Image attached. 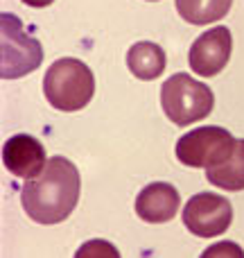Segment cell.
<instances>
[{
  "label": "cell",
  "instance_id": "1",
  "mask_svg": "<svg viewBox=\"0 0 244 258\" xmlns=\"http://www.w3.org/2000/svg\"><path fill=\"white\" fill-rule=\"evenodd\" d=\"M79 192L82 179L77 165L66 156H52L39 177L23 183L21 204L36 224H59L70 218Z\"/></svg>",
  "mask_w": 244,
  "mask_h": 258
},
{
  "label": "cell",
  "instance_id": "2",
  "mask_svg": "<svg viewBox=\"0 0 244 258\" xmlns=\"http://www.w3.org/2000/svg\"><path fill=\"white\" fill-rule=\"evenodd\" d=\"M43 93L50 107L57 111H82L95 93L93 71L82 59H57L43 77Z\"/></svg>",
  "mask_w": 244,
  "mask_h": 258
},
{
  "label": "cell",
  "instance_id": "3",
  "mask_svg": "<svg viewBox=\"0 0 244 258\" xmlns=\"http://www.w3.org/2000/svg\"><path fill=\"white\" fill-rule=\"evenodd\" d=\"M160 107L168 120H172L179 127H188L210 116L215 107V95L199 80L186 73H177L163 82Z\"/></svg>",
  "mask_w": 244,
  "mask_h": 258
},
{
  "label": "cell",
  "instance_id": "4",
  "mask_svg": "<svg viewBox=\"0 0 244 258\" xmlns=\"http://www.w3.org/2000/svg\"><path fill=\"white\" fill-rule=\"evenodd\" d=\"M0 77L18 80L30 75L43 61V48L39 39L25 30L21 18L5 12L0 14Z\"/></svg>",
  "mask_w": 244,
  "mask_h": 258
},
{
  "label": "cell",
  "instance_id": "5",
  "mask_svg": "<svg viewBox=\"0 0 244 258\" xmlns=\"http://www.w3.org/2000/svg\"><path fill=\"white\" fill-rule=\"evenodd\" d=\"M235 138L228 129L208 125L183 134L177 141V159L188 168H215L226 163L235 152Z\"/></svg>",
  "mask_w": 244,
  "mask_h": 258
},
{
  "label": "cell",
  "instance_id": "6",
  "mask_svg": "<svg viewBox=\"0 0 244 258\" xmlns=\"http://www.w3.org/2000/svg\"><path fill=\"white\" fill-rule=\"evenodd\" d=\"M181 220L192 236L217 238L228 231L233 222V206L217 192H197L183 206Z\"/></svg>",
  "mask_w": 244,
  "mask_h": 258
},
{
  "label": "cell",
  "instance_id": "7",
  "mask_svg": "<svg viewBox=\"0 0 244 258\" xmlns=\"http://www.w3.org/2000/svg\"><path fill=\"white\" fill-rule=\"evenodd\" d=\"M231 50H233L231 30L224 25H217L210 27L208 32H204L199 39H195V43L190 45L188 61H190V68L197 75L215 77L228 63Z\"/></svg>",
  "mask_w": 244,
  "mask_h": 258
},
{
  "label": "cell",
  "instance_id": "8",
  "mask_svg": "<svg viewBox=\"0 0 244 258\" xmlns=\"http://www.w3.org/2000/svg\"><path fill=\"white\" fill-rule=\"evenodd\" d=\"M3 163L14 177L36 179L48 165L45 147L30 134H16L5 141Z\"/></svg>",
  "mask_w": 244,
  "mask_h": 258
},
{
  "label": "cell",
  "instance_id": "9",
  "mask_svg": "<svg viewBox=\"0 0 244 258\" xmlns=\"http://www.w3.org/2000/svg\"><path fill=\"white\" fill-rule=\"evenodd\" d=\"M181 206V197L179 190L172 183L154 181L147 183L136 197V213L140 220L149 224H163L174 220Z\"/></svg>",
  "mask_w": 244,
  "mask_h": 258
},
{
  "label": "cell",
  "instance_id": "10",
  "mask_svg": "<svg viewBox=\"0 0 244 258\" xmlns=\"http://www.w3.org/2000/svg\"><path fill=\"white\" fill-rule=\"evenodd\" d=\"M165 63L168 59L163 48L151 41H138L127 50V68L138 80H156L158 75H163Z\"/></svg>",
  "mask_w": 244,
  "mask_h": 258
},
{
  "label": "cell",
  "instance_id": "11",
  "mask_svg": "<svg viewBox=\"0 0 244 258\" xmlns=\"http://www.w3.org/2000/svg\"><path fill=\"white\" fill-rule=\"evenodd\" d=\"M206 179L222 190H244V138H237L233 156L222 165L206 170Z\"/></svg>",
  "mask_w": 244,
  "mask_h": 258
},
{
  "label": "cell",
  "instance_id": "12",
  "mask_svg": "<svg viewBox=\"0 0 244 258\" xmlns=\"http://www.w3.org/2000/svg\"><path fill=\"white\" fill-rule=\"evenodd\" d=\"M233 0H177V12L190 25H208L222 21Z\"/></svg>",
  "mask_w": 244,
  "mask_h": 258
},
{
  "label": "cell",
  "instance_id": "13",
  "mask_svg": "<svg viewBox=\"0 0 244 258\" xmlns=\"http://www.w3.org/2000/svg\"><path fill=\"white\" fill-rule=\"evenodd\" d=\"M72 258H122V256H120V251H118V247L113 245V242L95 238V240L84 242V245L75 251Z\"/></svg>",
  "mask_w": 244,
  "mask_h": 258
},
{
  "label": "cell",
  "instance_id": "14",
  "mask_svg": "<svg viewBox=\"0 0 244 258\" xmlns=\"http://www.w3.org/2000/svg\"><path fill=\"white\" fill-rule=\"evenodd\" d=\"M199 258H244V249L233 240H222L206 247Z\"/></svg>",
  "mask_w": 244,
  "mask_h": 258
},
{
  "label": "cell",
  "instance_id": "15",
  "mask_svg": "<svg viewBox=\"0 0 244 258\" xmlns=\"http://www.w3.org/2000/svg\"><path fill=\"white\" fill-rule=\"evenodd\" d=\"M21 3H25L27 7H36V9H41V7H48V5H52L54 0H21Z\"/></svg>",
  "mask_w": 244,
  "mask_h": 258
},
{
  "label": "cell",
  "instance_id": "16",
  "mask_svg": "<svg viewBox=\"0 0 244 258\" xmlns=\"http://www.w3.org/2000/svg\"><path fill=\"white\" fill-rule=\"evenodd\" d=\"M151 3H154V0H151Z\"/></svg>",
  "mask_w": 244,
  "mask_h": 258
}]
</instances>
